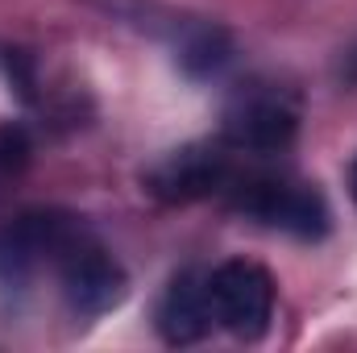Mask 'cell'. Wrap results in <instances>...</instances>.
Returning a JSON list of instances; mask_svg holds the SVG:
<instances>
[{"mask_svg":"<svg viewBox=\"0 0 357 353\" xmlns=\"http://www.w3.org/2000/svg\"><path fill=\"white\" fill-rule=\"evenodd\" d=\"M79 233H84V225L63 212H25V216L0 225V287L21 291L46 266L54 270Z\"/></svg>","mask_w":357,"mask_h":353,"instance_id":"3957f363","label":"cell"},{"mask_svg":"<svg viewBox=\"0 0 357 353\" xmlns=\"http://www.w3.org/2000/svg\"><path fill=\"white\" fill-rule=\"evenodd\" d=\"M349 191H354V200H357V163H354V171H349Z\"/></svg>","mask_w":357,"mask_h":353,"instance_id":"ba28073f","label":"cell"},{"mask_svg":"<svg viewBox=\"0 0 357 353\" xmlns=\"http://www.w3.org/2000/svg\"><path fill=\"white\" fill-rule=\"evenodd\" d=\"M216 329L208 303V270H187L167 287L158 303V333L171 345H195Z\"/></svg>","mask_w":357,"mask_h":353,"instance_id":"52a82bcc","label":"cell"},{"mask_svg":"<svg viewBox=\"0 0 357 353\" xmlns=\"http://www.w3.org/2000/svg\"><path fill=\"white\" fill-rule=\"evenodd\" d=\"M54 274H59V291H63L67 308L75 316H84V320L112 312L125 299V287H129L121 262L91 237L88 229L67 246V254L59 258Z\"/></svg>","mask_w":357,"mask_h":353,"instance_id":"277c9868","label":"cell"},{"mask_svg":"<svg viewBox=\"0 0 357 353\" xmlns=\"http://www.w3.org/2000/svg\"><path fill=\"white\" fill-rule=\"evenodd\" d=\"M208 303L220 329L241 341H258L274 320V278L250 258H229L208 270Z\"/></svg>","mask_w":357,"mask_h":353,"instance_id":"7a4b0ae2","label":"cell"},{"mask_svg":"<svg viewBox=\"0 0 357 353\" xmlns=\"http://www.w3.org/2000/svg\"><path fill=\"white\" fill-rule=\"evenodd\" d=\"M225 195L233 200V208L266 229L291 233V237H320L328 229V208L320 200V191L312 183L287 175H233L225 187Z\"/></svg>","mask_w":357,"mask_h":353,"instance_id":"6da1fadb","label":"cell"},{"mask_svg":"<svg viewBox=\"0 0 357 353\" xmlns=\"http://www.w3.org/2000/svg\"><path fill=\"white\" fill-rule=\"evenodd\" d=\"M233 163H229V146H187L167 154L146 187L162 200H199V195H216L233 183Z\"/></svg>","mask_w":357,"mask_h":353,"instance_id":"8992f818","label":"cell"},{"mask_svg":"<svg viewBox=\"0 0 357 353\" xmlns=\"http://www.w3.org/2000/svg\"><path fill=\"white\" fill-rule=\"evenodd\" d=\"M299 129V112L295 104L274 88H254L237 96V104L225 112V146L233 154H254L266 158L291 146Z\"/></svg>","mask_w":357,"mask_h":353,"instance_id":"5b68a950","label":"cell"}]
</instances>
